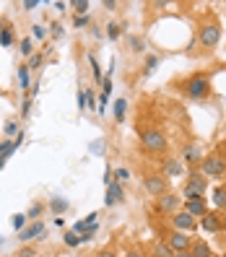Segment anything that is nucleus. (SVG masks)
<instances>
[{
    "label": "nucleus",
    "mask_w": 226,
    "mask_h": 257,
    "mask_svg": "<svg viewBox=\"0 0 226 257\" xmlns=\"http://www.w3.org/2000/svg\"><path fill=\"white\" fill-rule=\"evenodd\" d=\"M141 146H143V151H148V154H154V156L167 154V148H169L167 135H164L161 130H156V127H146L141 133Z\"/></svg>",
    "instance_id": "1"
},
{
    "label": "nucleus",
    "mask_w": 226,
    "mask_h": 257,
    "mask_svg": "<svg viewBox=\"0 0 226 257\" xmlns=\"http://www.w3.org/2000/svg\"><path fill=\"white\" fill-rule=\"evenodd\" d=\"M205 190H208V177L200 169H192L185 179V200H195V198H205Z\"/></svg>",
    "instance_id": "2"
},
{
    "label": "nucleus",
    "mask_w": 226,
    "mask_h": 257,
    "mask_svg": "<svg viewBox=\"0 0 226 257\" xmlns=\"http://www.w3.org/2000/svg\"><path fill=\"white\" fill-rule=\"evenodd\" d=\"M210 94V75L208 73H195L192 78L185 81V96L190 99H205Z\"/></svg>",
    "instance_id": "3"
},
{
    "label": "nucleus",
    "mask_w": 226,
    "mask_h": 257,
    "mask_svg": "<svg viewBox=\"0 0 226 257\" xmlns=\"http://www.w3.org/2000/svg\"><path fill=\"white\" fill-rule=\"evenodd\" d=\"M200 172H203L205 177H213V179L226 177V156H221V154H208V156L200 161Z\"/></svg>",
    "instance_id": "4"
},
{
    "label": "nucleus",
    "mask_w": 226,
    "mask_h": 257,
    "mask_svg": "<svg viewBox=\"0 0 226 257\" xmlns=\"http://www.w3.org/2000/svg\"><path fill=\"white\" fill-rule=\"evenodd\" d=\"M198 42L203 44L205 50H213L216 44L221 42V26H218L216 21H205V24H200V29H198Z\"/></svg>",
    "instance_id": "5"
},
{
    "label": "nucleus",
    "mask_w": 226,
    "mask_h": 257,
    "mask_svg": "<svg viewBox=\"0 0 226 257\" xmlns=\"http://www.w3.org/2000/svg\"><path fill=\"white\" fill-rule=\"evenodd\" d=\"M143 187L148 195H154V198H161V195H167L169 192V179L164 177V174H148L143 179Z\"/></svg>",
    "instance_id": "6"
},
{
    "label": "nucleus",
    "mask_w": 226,
    "mask_h": 257,
    "mask_svg": "<svg viewBox=\"0 0 226 257\" xmlns=\"http://www.w3.org/2000/svg\"><path fill=\"white\" fill-rule=\"evenodd\" d=\"M169 221H172V226H174V231H185V234L195 231V229L200 226V221L195 218V216H190L187 210H177V213H174Z\"/></svg>",
    "instance_id": "7"
},
{
    "label": "nucleus",
    "mask_w": 226,
    "mask_h": 257,
    "mask_svg": "<svg viewBox=\"0 0 226 257\" xmlns=\"http://www.w3.org/2000/svg\"><path fill=\"white\" fill-rule=\"evenodd\" d=\"M167 241H169V247H172L174 252H185V249L192 247V236L185 234V231H172V234L167 236Z\"/></svg>",
    "instance_id": "8"
},
{
    "label": "nucleus",
    "mask_w": 226,
    "mask_h": 257,
    "mask_svg": "<svg viewBox=\"0 0 226 257\" xmlns=\"http://www.w3.org/2000/svg\"><path fill=\"white\" fill-rule=\"evenodd\" d=\"M161 169H164L161 174L167 177V179L169 177H182L185 174V164L179 161L177 156H167V159H164V164H161Z\"/></svg>",
    "instance_id": "9"
},
{
    "label": "nucleus",
    "mask_w": 226,
    "mask_h": 257,
    "mask_svg": "<svg viewBox=\"0 0 226 257\" xmlns=\"http://www.w3.org/2000/svg\"><path fill=\"white\" fill-rule=\"evenodd\" d=\"M177 208H179V198H177V195H172V192L161 195L159 203H156V210H159V213H164V216H169V213L174 216Z\"/></svg>",
    "instance_id": "10"
},
{
    "label": "nucleus",
    "mask_w": 226,
    "mask_h": 257,
    "mask_svg": "<svg viewBox=\"0 0 226 257\" xmlns=\"http://www.w3.org/2000/svg\"><path fill=\"white\" fill-rule=\"evenodd\" d=\"M200 229L208 231V234H218V231H223V221H221L218 213H205L200 218Z\"/></svg>",
    "instance_id": "11"
},
{
    "label": "nucleus",
    "mask_w": 226,
    "mask_h": 257,
    "mask_svg": "<svg viewBox=\"0 0 226 257\" xmlns=\"http://www.w3.org/2000/svg\"><path fill=\"white\" fill-rule=\"evenodd\" d=\"M205 159V154L195 146V143H190V146H185V151H182V164H190V166H200V161Z\"/></svg>",
    "instance_id": "12"
},
{
    "label": "nucleus",
    "mask_w": 226,
    "mask_h": 257,
    "mask_svg": "<svg viewBox=\"0 0 226 257\" xmlns=\"http://www.w3.org/2000/svg\"><path fill=\"white\" fill-rule=\"evenodd\" d=\"M185 210L190 216L195 218H203L208 213V208H205V198H195V200H185Z\"/></svg>",
    "instance_id": "13"
},
{
    "label": "nucleus",
    "mask_w": 226,
    "mask_h": 257,
    "mask_svg": "<svg viewBox=\"0 0 226 257\" xmlns=\"http://www.w3.org/2000/svg\"><path fill=\"white\" fill-rule=\"evenodd\" d=\"M44 234V223L42 221H34L32 226H26V229L19 234V239L21 241H32V239H37V236H42Z\"/></svg>",
    "instance_id": "14"
},
{
    "label": "nucleus",
    "mask_w": 226,
    "mask_h": 257,
    "mask_svg": "<svg viewBox=\"0 0 226 257\" xmlns=\"http://www.w3.org/2000/svg\"><path fill=\"white\" fill-rule=\"evenodd\" d=\"M125 200V192H123V185L120 182H112L107 187V205H117V203H123Z\"/></svg>",
    "instance_id": "15"
},
{
    "label": "nucleus",
    "mask_w": 226,
    "mask_h": 257,
    "mask_svg": "<svg viewBox=\"0 0 226 257\" xmlns=\"http://www.w3.org/2000/svg\"><path fill=\"white\" fill-rule=\"evenodd\" d=\"M151 257H174V249L169 247L167 239H159L154 244V249H151Z\"/></svg>",
    "instance_id": "16"
},
{
    "label": "nucleus",
    "mask_w": 226,
    "mask_h": 257,
    "mask_svg": "<svg viewBox=\"0 0 226 257\" xmlns=\"http://www.w3.org/2000/svg\"><path fill=\"white\" fill-rule=\"evenodd\" d=\"M192 257H213V252H210V247L205 244V239H195L192 247H190Z\"/></svg>",
    "instance_id": "17"
},
{
    "label": "nucleus",
    "mask_w": 226,
    "mask_h": 257,
    "mask_svg": "<svg viewBox=\"0 0 226 257\" xmlns=\"http://www.w3.org/2000/svg\"><path fill=\"white\" fill-rule=\"evenodd\" d=\"M16 151H19V146L13 143V141H3V143H0V161H6L8 156L16 154Z\"/></svg>",
    "instance_id": "18"
},
{
    "label": "nucleus",
    "mask_w": 226,
    "mask_h": 257,
    "mask_svg": "<svg viewBox=\"0 0 226 257\" xmlns=\"http://www.w3.org/2000/svg\"><path fill=\"white\" fill-rule=\"evenodd\" d=\"M29 73H32V70H29V65H21V68H19V83H21L24 91H32V81H29Z\"/></svg>",
    "instance_id": "19"
},
{
    "label": "nucleus",
    "mask_w": 226,
    "mask_h": 257,
    "mask_svg": "<svg viewBox=\"0 0 226 257\" xmlns=\"http://www.w3.org/2000/svg\"><path fill=\"white\" fill-rule=\"evenodd\" d=\"M125 109H128V101L117 99L115 101V122H123V119H125Z\"/></svg>",
    "instance_id": "20"
},
{
    "label": "nucleus",
    "mask_w": 226,
    "mask_h": 257,
    "mask_svg": "<svg viewBox=\"0 0 226 257\" xmlns=\"http://www.w3.org/2000/svg\"><path fill=\"white\" fill-rule=\"evenodd\" d=\"M213 205L216 208H226V187H216L213 190Z\"/></svg>",
    "instance_id": "21"
},
{
    "label": "nucleus",
    "mask_w": 226,
    "mask_h": 257,
    "mask_svg": "<svg viewBox=\"0 0 226 257\" xmlns=\"http://www.w3.org/2000/svg\"><path fill=\"white\" fill-rule=\"evenodd\" d=\"M0 44H3V47H11L13 44V34H11L8 24H3V29H0Z\"/></svg>",
    "instance_id": "22"
},
{
    "label": "nucleus",
    "mask_w": 226,
    "mask_h": 257,
    "mask_svg": "<svg viewBox=\"0 0 226 257\" xmlns=\"http://www.w3.org/2000/svg\"><path fill=\"white\" fill-rule=\"evenodd\" d=\"M50 208L60 216V213H65V210H68V200H63V198H52V200H50Z\"/></svg>",
    "instance_id": "23"
},
{
    "label": "nucleus",
    "mask_w": 226,
    "mask_h": 257,
    "mask_svg": "<svg viewBox=\"0 0 226 257\" xmlns=\"http://www.w3.org/2000/svg\"><path fill=\"white\" fill-rule=\"evenodd\" d=\"M26 218H29V216H24V213H16V216H13V221H11V223H13V229H16L19 234L26 229Z\"/></svg>",
    "instance_id": "24"
},
{
    "label": "nucleus",
    "mask_w": 226,
    "mask_h": 257,
    "mask_svg": "<svg viewBox=\"0 0 226 257\" xmlns=\"http://www.w3.org/2000/svg\"><path fill=\"white\" fill-rule=\"evenodd\" d=\"M63 241H65L68 247H78V244H81V236L75 234V231H68V234L63 236Z\"/></svg>",
    "instance_id": "25"
},
{
    "label": "nucleus",
    "mask_w": 226,
    "mask_h": 257,
    "mask_svg": "<svg viewBox=\"0 0 226 257\" xmlns=\"http://www.w3.org/2000/svg\"><path fill=\"white\" fill-rule=\"evenodd\" d=\"M128 179H130V172L125 169V166H120V169H115V182L123 185V182H128Z\"/></svg>",
    "instance_id": "26"
},
{
    "label": "nucleus",
    "mask_w": 226,
    "mask_h": 257,
    "mask_svg": "<svg viewBox=\"0 0 226 257\" xmlns=\"http://www.w3.org/2000/svg\"><path fill=\"white\" fill-rule=\"evenodd\" d=\"M88 63H91V70H94V81L101 83V68H99V63H96V57L88 55Z\"/></svg>",
    "instance_id": "27"
},
{
    "label": "nucleus",
    "mask_w": 226,
    "mask_h": 257,
    "mask_svg": "<svg viewBox=\"0 0 226 257\" xmlns=\"http://www.w3.org/2000/svg\"><path fill=\"white\" fill-rule=\"evenodd\" d=\"M73 8L78 11V16H86V13H88V0H75Z\"/></svg>",
    "instance_id": "28"
},
{
    "label": "nucleus",
    "mask_w": 226,
    "mask_h": 257,
    "mask_svg": "<svg viewBox=\"0 0 226 257\" xmlns=\"http://www.w3.org/2000/svg\"><path fill=\"white\" fill-rule=\"evenodd\" d=\"M32 37H34V39H44V37H47V29L39 26V24H34V26H32Z\"/></svg>",
    "instance_id": "29"
},
{
    "label": "nucleus",
    "mask_w": 226,
    "mask_h": 257,
    "mask_svg": "<svg viewBox=\"0 0 226 257\" xmlns=\"http://www.w3.org/2000/svg\"><path fill=\"white\" fill-rule=\"evenodd\" d=\"M156 65H159V57H154V55H148V57H146V70H143V73L148 75V73L154 70Z\"/></svg>",
    "instance_id": "30"
},
{
    "label": "nucleus",
    "mask_w": 226,
    "mask_h": 257,
    "mask_svg": "<svg viewBox=\"0 0 226 257\" xmlns=\"http://www.w3.org/2000/svg\"><path fill=\"white\" fill-rule=\"evenodd\" d=\"M107 37L109 39H120V24H109L107 26Z\"/></svg>",
    "instance_id": "31"
},
{
    "label": "nucleus",
    "mask_w": 226,
    "mask_h": 257,
    "mask_svg": "<svg viewBox=\"0 0 226 257\" xmlns=\"http://www.w3.org/2000/svg\"><path fill=\"white\" fill-rule=\"evenodd\" d=\"M16 257H37V249H34V247H21V249L16 252Z\"/></svg>",
    "instance_id": "32"
},
{
    "label": "nucleus",
    "mask_w": 226,
    "mask_h": 257,
    "mask_svg": "<svg viewBox=\"0 0 226 257\" xmlns=\"http://www.w3.org/2000/svg\"><path fill=\"white\" fill-rule=\"evenodd\" d=\"M86 107L88 109H96V94L94 91H86Z\"/></svg>",
    "instance_id": "33"
},
{
    "label": "nucleus",
    "mask_w": 226,
    "mask_h": 257,
    "mask_svg": "<svg viewBox=\"0 0 226 257\" xmlns=\"http://www.w3.org/2000/svg\"><path fill=\"white\" fill-rule=\"evenodd\" d=\"M130 47H133L135 52H143V47H146V44H143V39H138V37H133V39H130Z\"/></svg>",
    "instance_id": "34"
},
{
    "label": "nucleus",
    "mask_w": 226,
    "mask_h": 257,
    "mask_svg": "<svg viewBox=\"0 0 226 257\" xmlns=\"http://www.w3.org/2000/svg\"><path fill=\"white\" fill-rule=\"evenodd\" d=\"M21 55L32 57V39H21Z\"/></svg>",
    "instance_id": "35"
},
{
    "label": "nucleus",
    "mask_w": 226,
    "mask_h": 257,
    "mask_svg": "<svg viewBox=\"0 0 226 257\" xmlns=\"http://www.w3.org/2000/svg\"><path fill=\"white\" fill-rule=\"evenodd\" d=\"M39 65H42V55H32V57H29V70H34Z\"/></svg>",
    "instance_id": "36"
},
{
    "label": "nucleus",
    "mask_w": 226,
    "mask_h": 257,
    "mask_svg": "<svg viewBox=\"0 0 226 257\" xmlns=\"http://www.w3.org/2000/svg\"><path fill=\"white\" fill-rule=\"evenodd\" d=\"M86 24H88V16H75V19H73V26H75V29H83Z\"/></svg>",
    "instance_id": "37"
},
{
    "label": "nucleus",
    "mask_w": 226,
    "mask_h": 257,
    "mask_svg": "<svg viewBox=\"0 0 226 257\" xmlns=\"http://www.w3.org/2000/svg\"><path fill=\"white\" fill-rule=\"evenodd\" d=\"M39 213H42V205H39V203H34L32 208H29V213H26V216H29V218H37Z\"/></svg>",
    "instance_id": "38"
},
{
    "label": "nucleus",
    "mask_w": 226,
    "mask_h": 257,
    "mask_svg": "<svg viewBox=\"0 0 226 257\" xmlns=\"http://www.w3.org/2000/svg\"><path fill=\"white\" fill-rule=\"evenodd\" d=\"M21 8L32 11V8H39V0H26V3H21Z\"/></svg>",
    "instance_id": "39"
},
{
    "label": "nucleus",
    "mask_w": 226,
    "mask_h": 257,
    "mask_svg": "<svg viewBox=\"0 0 226 257\" xmlns=\"http://www.w3.org/2000/svg\"><path fill=\"white\" fill-rule=\"evenodd\" d=\"M78 109H86V91H78Z\"/></svg>",
    "instance_id": "40"
},
{
    "label": "nucleus",
    "mask_w": 226,
    "mask_h": 257,
    "mask_svg": "<svg viewBox=\"0 0 226 257\" xmlns=\"http://www.w3.org/2000/svg\"><path fill=\"white\" fill-rule=\"evenodd\" d=\"M6 135H16V122H8L6 125Z\"/></svg>",
    "instance_id": "41"
},
{
    "label": "nucleus",
    "mask_w": 226,
    "mask_h": 257,
    "mask_svg": "<svg viewBox=\"0 0 226 257\" xmlns=\"http://www.w3.org/2000/svg\"><path fill=\"white\" fill-rule=\"evenodd\" d=\"M52 34H55V37H63V26H60V24H52Z\"/></svg>",
    "instance_id": "42"
},
{
    "label": "nucleus",
    "mask_w": 226,
    "mask_h": 257,
    "mask_svg": "<svg viewBox=\"0 0 226 257\" xmlns=\"http://www.w3.org/2000/svg\"><path fill=\"white\" fill-rule=\"evenodd\" d=\"M29 109H32V101H29V99H26V101L21 104V112H24V117L29 114Z\"/></svg>",
    "instance_id": "43"
},
{
    "label": "nucleus",
    "mask_w": 226,
    "mask_h": 257,
    "mask_svg": "<svg viewBox=\"0 0 226 257\" xmlns=\"http://www.w3.org/2000/svg\"><path fill=\"white\" fill-rule=\"evenodd\" d=\"M94 231H96V229H91V231H86V234H81V241H91Z\"/></svg>",
    "instance_id": "44"
},
{
    "label": "nucleus",
    "mask_w": 226,
    "mask_h": 257,
    "mask_svg": "<svg viewBox=\"0 0 226 257\" xmlns=\"http://www.w3.org/2000/svg\"><path fill=\"white\" fill-rule=\"evenodd\" d=\"M96 257H117V254H115V252H109V249H101Z\"/></svg>",
    "instance_id": "45"
},
{
    "label": "nucleus",
    "mask_w": 226,
    "mask_h": 257,
    "mask_svg": "<svg viewBox=\"0 0 226 257\" xmlns=\"http://www.w3.org/2000/svg\"><path fill=\"white\" fill-rule=\"evenodd\" d=\"M104 8H109V11H115V8H117V3H115V0H104Z\"/></svg>",
    "instance_id": "46"
},
{
    "label": "nucleus",
    "mask_w": 226,
    "mask_h": 257,
    "mask_svg": "<svg viewBox=\"0 0 226 257\" xmlns=\"http://www.w3.org/2000/svg\"><path fill=\"white\" fill-rule=\"evenodd\" d=\"M174 257H192V252H190V249H185V252H174Z\"/></svg>",
    "instance_id": "47"
},
{
    "label": "nucleus",
    "mask_w": 226,
    "mask_h": 257,
    "mask_svg": "<svg viewBox=\"0 0 226 257\" xmlns=\"http://www.w3.org/2000/svg\"><path fill=\"white\" fill-rule=\"evenodd\" d=\"M123 257H143V254H141V252H125Z\"/></svg>",
    "instance_id": "48"
},
{
    "label": "nucleus",
    "mask_w": 226,
    "mask_h": 257,
    "mask_svg": "<svg viewBox=\"0 0 226 257\" xmlns=\"http://www.w3.org/2000/svg\"><path fill=\"white\" fill-rule=\"evenodd\" d=\"M221 221H223V229H226V213H223V216H221Z\"/></svg>",
    "instance_id": "49"
},
{
    "label": "nucleus",
    "mask_w": 226,
    "mask_h": 257,
    "mask_svg": "<svg viewBox=\"0 0 226 257\" xmlns=\"http://www.w3.org/2000/svg\"><path fill=\"white\" fill-rule=\"evenodd\" d=\"M3 164H6V161H0V169H3Z\"/></svg>",
    "instance_id": "50"
},
{
    "label": "nucleus",
    "mask_w": 226,
    "mask_h": 257,
    "mask_svg": "<svg viewBox=\"0 0 226 257\" xmlns=\"http://www.w3.org/2000/svg\"><path fill=\"white\" fill-rule=\"evenodd\" d=\"M0 244H3V236H0Z\"/></svg>",
    "instance_id": "51"
},
{
    "label": "nucleus",
    "mask_w": 226,
    "mask_h": 257,
    "mask_svg": "<svg viewBox=\"0 0 226 257\" xmlns=\"http://www.w3.org/2000/svg\"><path fill=\"white\" fill-rule=\"evenodd\" d=\"M223 257H226V249H223Z\"/></svg>",
    "instance_id": "52"
}]
</instances>
